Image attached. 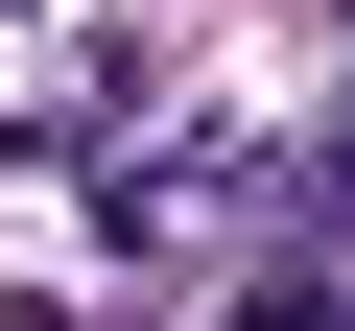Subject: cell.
Instances as JSON below:
<instances>
[{
  "mask_svg": "<svg viewBox=\"0 0 355 331\" xmlns=\"http://www.w3.org/2000/svg\"><path fill=\"white\" fill-rule=\"evenodd\" d=\"M261 331H331V307H261Z\"/></svg>",
  "mask_w": 355,
  "mask_h": 331,
  "instance_id": "cell-1",
  "label": "cell"
}]
</instances>
